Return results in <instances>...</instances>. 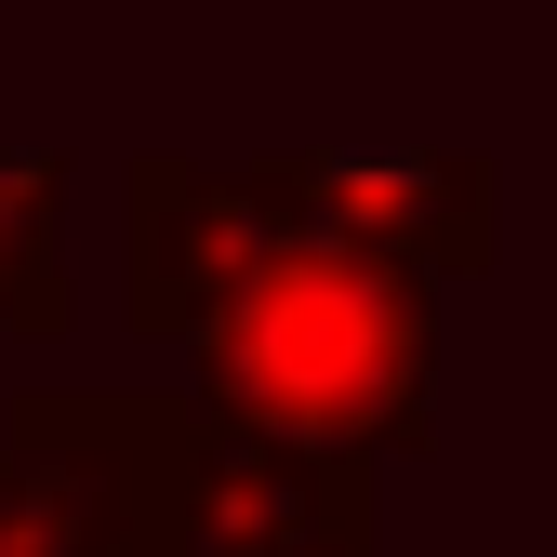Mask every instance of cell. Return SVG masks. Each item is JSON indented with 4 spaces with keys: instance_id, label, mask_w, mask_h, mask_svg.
I'll use <instances>...</instances> for the list:
<instances>
[{
    "instance_id": "cell-4",
    "label": "cell",
    "mask_w": 557,
    "mask_h": 557,
    "mask_svg": "<svg viewBox=\"0 0 557 557\" xmlns=\"http://www.w3.org/2000/svg\"><path fill=\"white\" fill-rule=\"evenodd\" d=\"M265 173L293 186V213L411 278H478L505 252V173L478 147H265Z\"/></svg>"
},
{
    "instance_id": "cell-2",
    "label": "cell",
    "mask_w": 557,
    "mask_h": 557,
    "mask_svg": "<svg viewBox=\"0 0 557 557\" xmlns=\"http://www.w3.org/2000/svg\"><path fill=\"white\" fill-rule=\"evenodd\" d=\"M186 398H14L0 411V557H173Z\"/></svg>"
},
{
    "instance_id": "cell-1",
    "label": "cell",
    "mask_w": 557,
    "mask_h": 557,
    "mask_svg": "<svg viewBox=\"0 0 557 557\" xmlns=\"http://www.w3.org/2000/svg\"><path fill=\"white\" fill-rule=\"evenodd\" d=\"M120 265H133V332L186 345L199 411L359 465L438 438V278L293 213L265 160L147 147L120 173Z\"/></svg>"
},
{
    "instance_id": "cell-3",
    "label": "cell",
    "mask_w": 557,
    "mask_h": 557,
    "mask_svg": "<svg viewBox=\"0 0 557 557\" xmlns=\"http://www.w3.org/2000/svg\"><path fill=\"white\" fill-rule=\"evenodd\" d=\"M173 557H385V465L226 425L186 398L173 425Z\"/></svg>"
},
{
    "instance_id": "cell-5",
    "label": "cell",
    "mask_w": 557,
    "mask_h": 557,
    "mask_svg": "<svg viewBox=\"0 0 557 557\" xmlns=\"http://www.w3.org/2000/svg\"><path fill=\"white\" fill-rule=\"evenodd\" d=\"M0 319L66 332V147H0Z\"/></svg>"
}]
</instances>
